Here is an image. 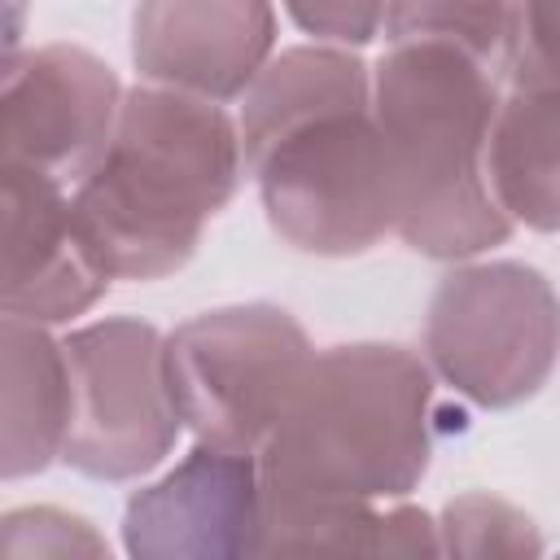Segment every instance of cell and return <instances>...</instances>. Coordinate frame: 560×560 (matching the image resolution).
I'll list each match as a JSON object with an SVG mask.
<instances>
[{
	"label": "cell",
	"instance_id": "cell-20",
	"mask_svg": "<svg viewBox=\"0 0 560 560\" xmlns=\"http://www.w3.org/2000/svg\"><path fill=\"white\" fill-rule=\"evenodd\" d=\"M31 9L26 4H0V61L22 52V35H26Z\"/></svg>",
	"mask_w": 560,
	"mask_h": 560
},
{
	"label": "cell",
	"instance_id": "cell-16",
	"mask_svg": "<svg viewBox=\"0 0 560 560\" xmlns=\"http://www.w3.org/2000/svg\"><path fill=\"white\" fill-rule=\"evenodd\" d=\"M433 521L442 560H547L538 521L490 490H464L446 499L442 516Z\"/></svg>",
	"mask_w": 560,
	"mask_h": 560
},
{
	"label": "cell",
	"instance_id": "cell-17",
	"mask_svg": "<svg viewBox=\"0 0 560 560\" xmlns=\"http://www.w3.org/2000/svg\"><path fill=\"white\" fill-rule=\"evenodd\" d=\"M0 560H114L105 534L52 503H26L0 512Z\"/></svg>",
	"mask_w": 560,
	"mask_h": 560
},
{
	"label": "cell",
	"instance_id": "cell-11",
	"mask_svg": "<svg viewBox=\"0 0 560 560\" xmlns=\"http://www.w3.org/2000/svg\"><path fill=\"white\" fill-rule=\"evenodd\" d=\"M258 459L192 446L122 508L127 560H249L258 529Z\"/></svg>",
	"mask_w": 560,
	"mask_h": 560
},
{
	"label": "cell",
	"instance_id": "cell-3",
	"mask_svg": "<svg viewBox=\"0 0 560 560\" xmlns=\"http://www.w3.org/2000/svg\"><path fill=\"white\" fill-rule=\"evenodd\" d=\"M494 92V70L433 39H398L372 66L394 236L424 258L468 262L512 236L481 171Z\"/></svg>",
	"mask_w": 560,
	"mask_h": 560
},
{
	"label": "cell",
	"instance_id": "cell-18",
	"mask_svg": "<svg viewBox=\"0 0 560 560\" xmlns=\"http://www.w3.org/2000/svg\"><path fill=\"white\" fill-rule=\"evenodd\" d=\"M284 18L302 26L319 48H346L359 52L381 35L385 4H346V0H324V4H289Z\"/></svg>",
	"mask_w": 560,
	"mask_h": 560
},
{
	"label": "cell",
	"instance_id": "cell-6",
	"mask_svg": "<svg viewBox=\"0 0 560 560\" xmlns=\"http://www.w3.org/2000/svg\"><path fill=\"white\" fill-rule=\"evenodd\" d=\"M424 368L481 411L542 394L556 368V289L512 258L455 262L429 293Z\"/></svg>",
	"mask_w": 560,
	"mask_h": 560
},
{
	"label": "cell",
	"instance_id": "cell-8",
	"mask_svg": "<svg viewBox=\"0 0 560 560\" xmlns=\"http://www.w3.org/2000/svg\"><path fill=\"white\" fill-rule=\"evenodd\" d=\"M122 101L118 70L83 44H39L0 61V166L74 188L101 158Z\"/></svg>",
	"mask_w": 560,
	"mask_h": 560
},
{
	"label": "cell",
	"instance_id": "cell-2",
	"mask_svg": "<svg viewBox=\"0 0 560 560\" xmlns=\"http://www.w3.org/2000/svg\"><path fill=\"white\" fill-rule=\"evenodd\" d=\"M241 179L232 109L136 83L122 88L101 158L70 188V214L109 284H144L192 262Z\"/></svg>",
	"mask_w": 560,
	"mask_h": 560
},
{
	"label": "cell",
	"instance_id": "cell-19",
	"mask_svg": "<svg viewBox=\"0 0 560 560\" xmlns=\"http://www.w3.org/2000/svg\"><path fill=\"white\" fill-rule=\"evenodd\" d=\"M376 560H442L438 521L416 503H394L381 512V551Z\"/></svg>",
	"mask_w": 560,
	"mask_h": 560
},
{
	"label": "cell",
	"instance_id": "cell-14",
	"mask_svg": "<svg viewBox=\"0 0 560 560\" xmlns=\"http://www.w3.org/2000/svg\"><path fill=\"white\" fill-rule=\"evenodd\" d=\"M381 508L262 490L249 560H376Z\"/></svg>",
	"mask_w": 560,
	"mask_h": 560
},
{
	"label": "cell",
	"instance_id": "cell-10",
	"mask_svg": "<svg viewBox=\"0 0 560 560\" xmlns=\"http://www.w3.org/2000/svg\"><path fill=\"white\" fill-rule=\"evenodd\" d=\"M280 9L258 0H158L131 9V61L140 83L192 101L232 105L271 61Z\"/></svg>",
	"mask_w": 560,
	"mask_h": 560
},
{
	"label": "cell",
	"instance_id": "cell-13",
	"mask_svg": "<svg viewBox=\"0 0 560 560\" xmlns=\"http://www.w3.org/2000/svg\"><path fill=\"white\" fill-rule=\"evenodd\" d=\"M70 381L61 337L44 324L0 319V481L61 464Z\"/></svg>",
	"mask_w": 560,
	"mask_h": 560
},
{
	"label": "cell",
	"instance_id": "cell-4",
	"mask_svg": "<svg viewBox=\"0 0 560 560\" xmlns=\"http://www.w3.org/2000/svg\"><path fill=\"white\" fill-rule=\"evenodd\" d=\"M433 459V372L398 341L315 350L258 451V486L298 499H407Z\"/></svg>",
	"mask_w": 560,
	"mask_h": 560
},
{
	"label": "cell",
	"instance_id": "cell-1",
	"mask_svg": "<svg viewBox=\"0 0 560 560\" xmlns=\"http://www.w3.org/2000/svg\"><path fill=\"white\" fill-rule=\"evenodd\" d=\"M232 118L245 175L284 245L359 258L394 236L372 127V66L359 52L319 44L271 52Z\"/></svg>",
	"mask_w": 560,
	"mask_h": 560
},
{
	"label": "cell",
	"instance_id": "cell-5",
	"mask_svg": "<svg viewBox=\"0 0 560 560\" xmlns=\"http://www.w3.org/2000/svg\"><path fill=\"white\" fill-rule=\"evenodd\" d=\"M311 359L306 328L276 302L214 306L162 332V372L179 429L223 455L258 459Z\"/></svg>",
	"mask_w": 560,
	"mask_h": 560
},
{
	"label": "cell",
	"instance_id": "cell-12",
	"mask_svg": "<svg viewBox=\"0 0 560 560\" xmlns=\"http://www.w3.org/2000/svg\"><path fill=\"white\" fill-rule=\"evenodd\" d=\"M105 289L74 228L70 188L0 166V319L66 324L88 315Z\"/></svg>",
	"mask_w": 560,
	"mask_h": 560
},
{
	"label": "cell",
	"instance_id": "cell-7",
	"mask_svg": "<svg viewBox=\"0 0 560 560\" xmlns=\"http://www.w3.org/2000/svg\"><path fill=\"white\" fill-rule=\"evenodd\" d=\"M61 354L70 381L61 464L109 486L149 477L184 433L162 372V328L105 315L70 328Z\"/></svg>",
	"mask_w": 560,
	"mask_h": 560
},
{
	"label": "cell",
	"instance_id": "cell-15",
	"mask_svg": "<svg viewBox=\"0 0 560 560\" xmlns=\"http://www.w3.org/2000/svg\"><path fill=\"white\" fill-rule=\"evenodd\" d=\"M525 4H455V0H407V4H385L381 35L389 44L398 39H433L468 52L486 70L503 74L516 26H521Z\"/></svg>",
	"mask_w": 560,
	"mask_h": 560
},
{
	"label": "cell",
	"instance_id": "cell-9",
	"mask_svg": "<svg viewBox=\"0 0 560 560\" xmlns=\"http://www.w3.org/2000/svg\"><path fill=\"white\" fill-rule=\"evenodd\" d=\"M486 192L516 228L556 232L560 223V79L551 52V13L521 9L512 57L499 74L486 127Z\"/></svg>",
	"mask_w": 560,
	"mask_h": 560
}]
</instances>
